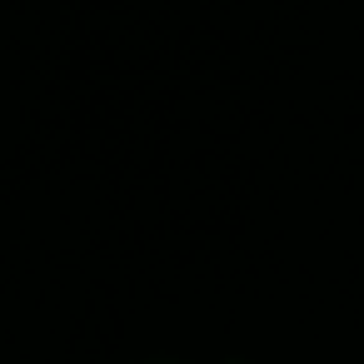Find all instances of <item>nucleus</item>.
<instances>
[{"label": "nucleus", "instance_id": "f257e3e1", "mask_svg": "<svg viewBox=\"0 0 364 364\" xmlns=\"http://www.w3.org/2000/svg\"><path fill=\"white\" fill-rule=\"evenodd\" d=\"M235 364H245V359H235Z\"/></svg>", "mask_w": 364, "mask_h": 364}]
</instances>
